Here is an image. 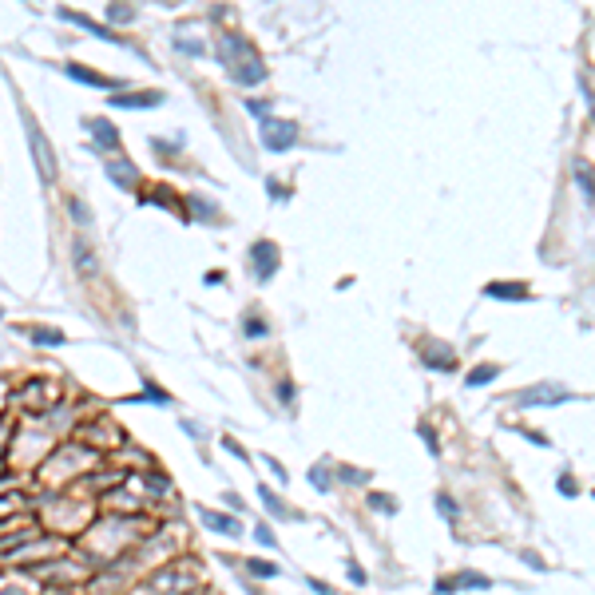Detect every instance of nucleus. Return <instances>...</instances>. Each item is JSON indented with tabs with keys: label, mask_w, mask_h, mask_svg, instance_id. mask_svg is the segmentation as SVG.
Masks as SVG:
<instances>
[{
	"label": "nucleus",
	"mask_w": 595,
	"mask_h": 595,
	"mask_svg": "<svg viewBox=\"0 0 595 595\" xmlns=\"http://www.w3.org/2000/svg\"><path fill=\"white\" fill-rule=\"evenodd\" d=\"M219 60L231 72L234 84H243V87H255L266 80V64H262L258 48L246 36H238V32H222L219 36Z\"/></svg>",
	"instance_id": "f257e3e1"
},
{
	"label": "nucleus",
	"mask_w": 595,
	"mask_h": 595,
	"mask_svg": "<svg viewBox=\"0 0 595 595\" xmlns=\"http://www.w3.org/2000/svg\"><path fill=\"white\" fill-rule=\"evenodd\" d=\"M60 20H68V24H76V28H84V32H92V36L108 40V44H120V48L135 52V44H127V36H123V32H115L111 24H99V20H92V16H84V13H72V8H60Z\"/></svg>",
	"instance_id": "f03ea898"
},
{
	"label": "nucleus",
	"mask_w": 595,
	"mask_h": 595,
	"mask_svg": "<svg viewBox=\"0 0 595 595\" xmlns=\"http://www.w3.org/2000/svg\"><path fill=\"white\" fill-rule=\"evenodd\" d=\"M28 147H32V159H36L44 182H56V155H52V143H48V135L40 131L32 120H28Z\"/></svg>",
	"instance_id": "7ed1b4c3"
},
{
	"label": "nucleus",
	"mask_w": 595,
	"mask_h": 595,
	"mask_svg": "<svg viewBox=\"0 0 595 595\" xmlns=\"http://www.w3.org/2000/svg\"><path fill=\"white\" fill-rule=\"evenodd\" d=\"M262 143H266L270 151H290V147L298 143V127H294L290 120L266 115V120H262Z\"/></svg>",
	"instance_id": "20e7f679"
},
{
	"label": "nucleus",
	"mask_w": 595,
	"mask_h": 595,
	"mask_svg": "<svg viewBox=\"0 0 595 595\" xmlns=\"http://www.w3.org/2000/svg\"><path fill=\"white\" fill-rule=\"evenodd\" d=\"M76 440L80 445H87V449H111V445H123V437L111 429V421H87L80 433H76Z\"/></svg>",
	"instance_id": "39448f33"
},
{
	"label": "nucleus",
	"mask_w": 595,
	"mask_h": 595,
	"mask_svg": "<svg viewBox=\"0 0 595 595\" xmlns=\"http://www.w3.org/2000/svg\"><path fill=\"white\" fill-rule=\"evenodd\" d=\"M20 401H24V409H32V413H48V409H56L60 405V393H56V385H48V381H28L24 389H20Z\"/></svg>",
	"instance_id": "423d86ee"
},
{
	"label": "nucleus",
	"mask_w": 595,
	"mask_h": 595,
	"mask_svg": "<svg viewBox=\"0 0 595 595\" xmlns=\"http://www.w3.org/2000/svg\"><path fill=\"white\" fill-rule=\"evenodd\" d=\"M421 361L429 365V369H437V373H457V350L452 345H445V341H425L421 345Z\"/></svg>",
	"instance_id": "0eeeda50"
},
{
	"label": "nucleus",
	"mask_w": 595,
	"mask_h": 595,
	"mask_svg": "<svg viewBox=\"0 0 595 595\" xmlns=\"http://www.w3.org/2000/svg\"><path fill=\"white\" fill-rule=\"evenodd\" d=\"M571 397H575V393H568L564 385H532L516 397V405L532 409V405H559V401H571Z\"/></svg>",
	"instance_id": "6e6552de"
},
{
	"label": "nucleus",
	"mask_w": 595,
	"mask_h": 595,
	"mask_svg": "<svg viewBox=\"0 0 595 595\" xmlns=\"http://www.w3.org/2000/svg\"><path fill=\"white\" fill-rule=\"evenodd\" d=\"M64 72L72 76L76 84H87V87H99V92H120V80H111V76H99L96 68H87V64H76V60H68V68Z\"/></svg>",
	"instance_id": "1a4fd4ad"
},
{
	"label": "nucleus",
	"mask_w": 595,
	"mask_h": 595,
	"mask_svg": "<svg viewBox=\"0 0 595 595\" xmlns=\"http://www.w3.org/2000/svg\"><path fill=\"white\" fill-rule=\"evenodd\" d=\"M103 171H108V179L115 182V187H123V191H135V187H139V171L123 155H108L103 159Z\"/></svg>",
	"instance_id": "9d476101"
},
{
	"label": "nucleus",
	"mask_w": 595,
	"mask_h": 595,
	"mask_svg": "<svg viewBox=\"0 0 595 595\" xmlns=\"http://www.w3.org/2000/svg\"><path fill=\"white\" fill-rule=\"evenodd\" d=\"M159 103H163V92H155V87H151V92H115V96H111V108H127V111L159 108Z\"/></svg>",
	"instance_id": "9b49d317"
},
{
	"label": "nucleus",
	"mask_w": 595,
	"mask_h": 595,
	"mask_svg": "<svg viewBox=\"0 0 595 595\" xmlns=\"http://www.w3.org/2000/svg\"><path fill=\"white\" fill-rule=\"evenodd\" d=\"M250 262H255V274L266 282L270 274L278 270V246L274 243H255L250 246Z\"/></svg>",
	"instance_id": "f8f14e48"
},
{
	"label": "nucleus",
	"mask_w": 595,
	"mask_h": 595,
	"mask_svg": "<svg viewBox=\"0 0 595 595\" xmlns=\"http://www.w3.org/2000/svg\"><path fill=\"white\" fill-rule=\"evenodd\" d=\"M87 131L96 135V147H99V151H108V155H115V151H120V131H115V123H108V120H87Z\"/></svg>",
	"instance_id": "ddd939ff"
},
{
	"label": "nucleus",
	"mask_w": 595,
	"mask_h": 595,
	"mask_svg": "<svg viewBox=\"0 0 595 595\" xmlns=\"http://www.w3.org/2000/svg\"><path fill=\"white\" fill-rule=\"evenodd\" d=\"M258 500H262V508H266L270 516H274V520H298V512H294L290 504H286V500H282L278 492H274V488L258 485Z\"/></svg>",
	"instance_id": "4468645a"
},
{
	"label": "nucleus",
	"mask_w": 595,
	"mask_h": 595,
	"mask_svg": "<svg viewBox=\"0 0 595 595\" xmlns=\"http://www.w3.org/2000/svg\"><path fill=\"white\" fill-rule=\"evenodd\" d=\"M72 262H76V270H80V274H84V278H92V274H96V250H92V246H87V238L84 234H76L72 238Z\"/></svg>",
	"instance_id": "2eb2a0df"
},
{
	"label": "nucleus",
	"mask_w": 595,
	"mask_h": 595,
	"mask_svg": "<svg viewBox=\"0 0 595 595\" xmlns=\"http://www.w3.org/2000/svg\"><path fill=\"white\" fill-rule=\"evenodd\" d=\"M485 294L488 298H500V302H524V298H528V286H524V282H488Z\"/></svg>",
	"instance_id": "dca6fc26"
},
{
	"label": "nucleus",
	"mask_w": 595,
	"mask_h": 595,
	"mask_svg": "<svg viewBox=\"0 0 595 595\" xmlns=\"http://www.w3.org/2000/svg\"><path fill=\"white\" fill-rule=\"evenodd\" d=\"M199 520L207 524L210 532H222V536H238L243 528H238V520H231L227 512H210V508H199Z\"/></svg>",
	"instance_id": "f3484780"
},
{
	"label": "nucleus",
	"mask_w": 595,
	"mask_h": 595,
	"mask_svg": "<svg viewBox=\"0 0 595 595\" xmlns=\"http://www.w3.org/2000/svg\"><path fill=\"white\" fill-rule=\"evenodd\" d=\"M103 16H108V24H127V20H135V4L131 0H111Z\"/></svg>",
	"instance_id": "a211bd4d"
},
{
	"label": "nucleus",
	"mask_w": 595,
	"mask_h": 595,
	"mask_svg": "<svg viewBox=\"0 0 595 595\" xmlns=\"http://www.w3.org/2000/svg\"><path fill=\"white\" fill-rule=\"evenodd\" d=\"M28 338L36 341V345H52L56 350V345L68 341V334H60V329H52V326H36V329H28Z\"/></svg>",
	"instance_id": "6ab92c4d"
},
{
	"label": "nucleus",
	"mask_w": 595,
	"mask_h": 595,
	"mask_svg": "<svg viewBox=\"0 0 595 595\" xmlns=\"http://www.w3.org/2000/svg\"><path fill=\"white\" fill-rule=\"evenodd\" d=\"M187 203H191V219H203V222H219V207H210V199H199V194H191Z\"/></svg>",
	"instance_id": "aec40b11"
},
{
	"label": "nucleus",
	"mask_w": 595,
	"mask_h": 595,
	"mask_svg": "<svg viewBox=\"0 0 595 595\" xmlns=\"http://www.w3.org/2000/svg\"><path fill=\"white\" fill-rule=\"evenodd\" d=\"M500 377V365H476L473 373L464 377V385L468 389H480V385H488V381H496Z\"/></svg>",
	"instance_id": "412c9836"
},
{
	"label": "nucleus",
	"mask_w": 595,
	"mask_h": 595,
	"mask_svg": "<svg viewBox=\"0 0 595 595\" xmlns=\"http://www.w3.org/2000/svg\"><path fill=\"white\" fill-rule=\"evenodd\" d=\"M452 580H457V587H468V592H488V587H492V580L480 575V571H461V575H452Z\"/></svg>",
	"instance_id": "4be33fe9"
},
{
	"label": "nucleus",
	"mask_w": 595,
	"mask_h": 595,
	"mask_svg": "<svg viewBox=\"0 0 595 595\" xmlns=\"http://www.w3.org/2000/svg\"><path fill=\"white\" fill-rule=\"evenodd\" d=\"M64 210H68V219H72L76 227H87V222H92V210L84 207V199H68V203H64Z\"/></svg>",
	"instance_id": "5701e85b"
},
{
	"label": "nucleus",
	"mask_w": 595,
	"mask_h": 595,
	"mask_svg": "<svg viewBox=\"0 0 595 595\" xmlns=\"http://www.w3.org/2000/svg\"><path fill=\"white\" fill-rule=\"evenodd\" d=\"M437 512L445 516V520H457V516H461V504H457L449 492H440V496H437Z\"/></svg>",
	"instance_id": "b1692460"
},
{
	"label": "nucleus",
	"mask_w": 595,
	"mask_h": 595,
	"mask_svg": "<svg viewBox=\"0 0 595 595\" xmlns=\"http://www.w3.org/2000/svg\"><path fill=\"white\" fill-rule=\"evenodd\" d=\"M143 485H147V492H155V496H167V492H171V480L163 473H147Z\"/></svg>",
	"instance_id": "393cba45"
},
{
	"label": "nucleus",
	"mask_w": 595,
	"mask_h": 595,
	"mask_svg": "<svg viewBox=\"0 0 595 595\" xmlns=\"http://www.w3.org/2000/svg\"><path fill=\"white\" fill-rule=\"evenodd\" d=\"M246 568H250V575H258V580H274V575H278V564H266V559H250Z\"/></svg>",
	"instance_id": "a878e982"
},
{
	"label": "nucleus",
	"mask_w": 595,
	"mask_h": 595,
	"mask_svg": "<svg viewBox=\"0 0 595 595\" xmlns=\"http://www.w3.org/2000/svg\"><path fill=\"white\" fill-rule=\"evenodd\" d=\"M575 187H580L583 191V199H587V203H592V171H587V163H580V167H575Z\"/></svg>",
	"instance_id": "bb28decb"
},
{
	"label": "nucleus",
	"mask_w": 595,
	"mask_h": 595,
	"mask_svg": "<svg viewBox=\"0 0 595 595\" xmlns=\"http://www.w3.org/2000/svg\"><path fill=\"white\" fill-rule=\"evenodd\" d=\"M310 480H314L317 492H329V488H334V476H329L322 464H314V468H310Z\"/></svg>",
	"instance_id": "cd10ccee"
},
{
	"label": "nucleus",
	"mask_w": 595,
	"mask_h": 595,
	"mask_svg": "<svg viewBox=\"0 0 595 595\" xmlns=\"http://www.w3.org/2000/svg\"><path fill=\"white\" fill-rule=\"evenodd\" d=\"M338 480H345V485H365V480H369V473H361V468H350V464H341V468H338Z\"/></svg>",
	"instance_id": "c85d7f7f"
},
{
	"label": "nucleus",
	"mask_w": 595,
	"mask_h": 595,
	"mask_svg": "<svg viewBox=\"0 0 595 595\" xmlns=\"http://www.w3.org/2000/svg\"><path fill=\"white\" fill-rule=\"evenodd\" d=\"M270 326H266V317H246V338H266Z\"/></svg>",
	"instance_id": "c756f323"
},
{
	"label": "nucleus",
	"mask_w": 595,
	"mask_h": 595,
	"mask_svg": "<svg viewBox=\"0 0 595 595\" xmlns=\"http://www.w3.org/2000/svg\"><path fill=\"white\" fill-rule=\"evenodd\" d=\"M255 540H258V544H262V547H278V536L270 532L266 524H258V528H255Z\"/></svg>",
	"instance_id": "7c9ffc66"
},
{
	"label": "nucleus",
	"mask_w": 595,
	"mask_h": 595,
	"mask_svg": "<svg viewBox=\"0 0 595 595\" xmlns=\"http://www.w3.org/2000/svg\"><path fill=\"white\" fill-rule=\"evenodd\" d=\"M417 433H421V440H425V445H429V452H433V457H440L437 433H433V429H429V425H417Z\"/></svg>",
	"instance_id": "2f4dec72"
},
{
	"label": "nucleus",
	"mask_w": 595,
	"mask_h": 595,
	"mask_svg": "<svg viewBox=\"0 0 595 595\" xmlns=\"http://www.w3.org/2000/svg\"><path fill=\"white\" fill-rule=\"evenodd\" d=\"M369 508H377V512H397V504L389 496H381V492H369Z\"/></svg>",
	"instance_id": "473e14b6"
},
{
	"label": "nucleus",
	"mask_w": 595,
	"mask_h": 595,
	"mask_svg": "<svg viewBox=\"0 0 595 595\" xmlns=\"http://www.w3.org/2000/svg\"><path fill=\"white\" fill-rule=\"evenodd\" d=\"M246 111H250L255 120H266V115H270V103H266V99H246Z\"/></svg>",
	"instance_id": "72a5a7b5"
},
{
	"label": "nucleus",
	"mask_w": 595,
	"mask_h": 595,
	"mask_svg": "<svg viewBox=\"0 0 595 595\" xmlns=\"http://www.w3.org/2000/svg\"><path fill=\"white\" fill-rule=\"evenodd\" d=\"M147 199H155L159 207H171V203H175V191H163V187H155V191H147Z\"/></svg>",
	"instance_id": "f704fd0d"
},
{
	"label": "nucleus",
	"mask_w": 595,
	"mask_h": 595,
	"mask_svg": "<svg viewBox=\"0 0 595 595\" xmlns=\"http://www.w3.org/2000/svg\"><path fill=\"white\" fill-rule=\"evenodd\" d=\"M179 52H182V56H203L207 48H203V44H194V40H187V36H179Z\"/></svg>",
	"instance_id": "c9c22d12"
},
{
	"label": "nucleus",
	"mask_w": 595,
	"mask_h": 595,
	"mask_svg": "<svg viewBox=\"0 0 595 595\" xmlns=\"http://www.w3.org/2000/svg\"><path fill=\"white\" fill-rule=\"evenodd\" d=\"M147 401H155V405H171V397H167V393H163L159 385H151V381H147Z\"/></svg>",
	"instance_id": "e433bc0d"
},
{
	"label": "nucleus",
	"mask_w": 595,
	"mask_h": 595,
	"mask_svg": "<svg viewBox=\"0 0 595 595\" xmlns=\"http://www.w3.org/2000/svg\"><path fill=\"white\" fill-rule=\"evenodd\" d=\"M222 449L231 452V457H238V461H250V457H246V449L238 445V440H231V437H222Z\"/></svg>",
	"instance_id": "4c0bfd02"
},
{
	"label": "nucleus",
	"mask_w": 595,
	"mask_h": 595,
	"mask_svg": "<svg viewBox=\"0 0 595 595\" xmlns=\"http://www.w3.org/2000/svg\"><path fill=\"white\" fill-rule=\"evenodd\" d=\"M559 492H564V496H580V488H575V480H571L568 473L559 476Z\"/></svg>",
	"instance_id": "58836bf2"
},
{
	"label": "nucleus",
	"mask_w": 595,
	"mask_h": 595,
	"mask_svg": "<svg viewBox=\"0 0 595 595\" xmlns=\"http://www.w3.org/2000/svg\"><path fill=\"white\" fill-rule=\"evenodd\" d=\"M278 401H282V405L294 401V385H290V381H282V385H278Z\"/></svg>",
	"instance_id": "ea45409f"
},
{
	"label": "nucleus",
	"mask_w": 595,
	"mask_h": 595,
	"mask_svg": "<svg viewBox=\"0 0 595 595\" xmlns=\"http://www.w3.org/2000/svg\"><path fill=\"white\" fill-rule=\"evenodd\" d=\"M437 592L449 595V592H461V587H457V580H452V575H445V580H437Z\"/></svg>",
	"instance_id": "a19ab883"
},
{
	"label": "nucleus",
	"mask_w": 595,
	"mask_h": 595,
	"mask_svg": "<svg viewBox=\"0 0 595 595\" xmlns=\"http://www.w3.org/2000/svg\"><path fill=\"white\" fill-rule=\"evenodd\" d=\"M310 587H314V595H338L329 583H322V580H310Z\"/></svg>",
	"instance_id": "79ce46f5"
},
{
	"label": "nucleus",
	"mask_w": 595,
	"mask_h": 595,
	"mask_svg": "<svg viewBox=\"0 0 595 595\" xmlns=\"http://www.w3.org/2000/svg\"><path fill=\"white\" fill-rule=\"evenodd\" d=\"M524 564H528V568H536V571H544V559L532 556V552H524Z\"/></svg>",
	"instance_id": "37998d69"
},
{
	"label": "nucleus",
	"mask_w": 595,
	"mask_h": 595,
	"mask_svg": "<svg viewBox=\"0 0 595 595\" xmlns=\"http://www.w3.org/2000/svg\"><path fill=\"white\" fill-rule=\"evenodd\" d=\"M266 191H270V194H274V199H286V187H282V182H274V179H270V182H266Z\"/></svg>",
	"instance_id": "c03bdc74"
},
{
	"label": "nucleus",
	"mask_w": 595,
	"mask_h": 595,
	"mask_svg": "<svg viewBox=\"0 0 595 595\" xmlns=\"http://www.w3.org/2000/svg\"><path fill=\"white\" fill-rule=\"evenodd\" d=\"M350 580H353V583H357V587H361V583H365V571H361V568H357V564H350Z\"/></svg>",
	"instance_id": "a18cd8bd"
},
{
	"label": "nucleus",
	"mask_w": 595,
	"mask_h": 595,
	"mask_svg": "<svg viewBox=\"0 0 595 595\" xmlns=\"http://www.w3.org/2000/svg\"><path fill=\"white\" fill-rule=\"evenodd\" d=\"M266 464H270V468H274V476H278V480H286V468H282V464L274 461V457H266Z\"/></svg>",
	"instance_id": "49530a36"
},
{
	"label": "nucleus",
	"mask_w": 595,
	"mask_h": 595,
	"mask_svg": "<svg viewBox=\"0 0 595 595\" xmlns=\"http://www.w3.org/2000/svg\"><path fill=\"white\" fill-rule=\"evenodd\" d=\"M0 437H13V425H4V421H0Z\"/></svg>",
	"instance_id": "de8ad7c7"
}]
</instances>
